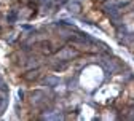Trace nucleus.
Wrapping results in <instances>:
<instances>
[{"instance_id": "nucleus-2", "label": "nucleus", "mask_w": 134, "mask_h": 121, "mask_svg": "<svg viewBox=\"0 0 134 121\" xmlns=\"http://www.w3.org/2000/svg\"><path fill=\"white\" fill-rule=\"evenodd\" d=\"M107 13H109V14L112 16V18H116L120 11H118V8H116L115 5H109V7H107Z\"/></svg>"}, {"instance_id": "nucleus-3", "label": "nucleus", "mask_w": 134, "mask_h": 121, "mask_svg": "<svg viewBox=\"0 0 134 121\" xmlns=\"http://www.w3.org/2000/svg\"><path fill=\"white\" fill-rule=\"evenodd\" d=\"M69 8H70V11H74V13H80L81 5H80L78 2H75V0H72V2L69 3Z\"/></svg>"}, {"instance_id": "nucleus-1", "label": "nucleus", "mask_w": 134, "mask_h": 121, "mask_svg": "<svg viewBox=\"0 0 134 121\" xmlns=\"http://www.w3.org/2000/svg\"><path fill=\"white\" fill-rule=\"evenodd\" d=\"M43 84L49 86V88H54V86L59 84V78H56V77H46L45 81H43Z\"/></svg>"}, {"instance_id": "nucleus-5", "label": "nucleus", "mask_w": 134, "mask_h": 121, "mask_svg": "<svg viewBox=\"0 0 134 121\" xmlns=\"http://www.w3.org/2000/svg\"><path fill=\"white\" fill-rule=\"evenodd\" d=\"M65 67H67V61H64V62H58V64H54V70H64Z\"/></svg>"}, {"instance_id": "nucleus-6", "label": "nucleus", "mask_w": 134, "mask_h": 121, "mask_svg": "<svg viewBox=\"0 0 134 121\" xmlns=\"http://www.w3.org/2000/svg\"><path fill=\"white\" fill-rule=\"evenodd\" d=\"M62 116L61 115H46L45 116V119H61Z\"/></svg>"}, {"instance_id": "nucleus-4", "label": "nucleus", "mask_w": 134, "mask_h": 121, "mask_svg": "<svg viewBox=\"0 0 134 121\" xmlns=\"http://www.w3.org/2000/svg\"><path fill=\"white\" fill-rule=\"evenodd\" d=\"M16 18H18V11H14V10H13V11L7 16V21H8V22H14Z\"/></svg>"}]
</instances>
